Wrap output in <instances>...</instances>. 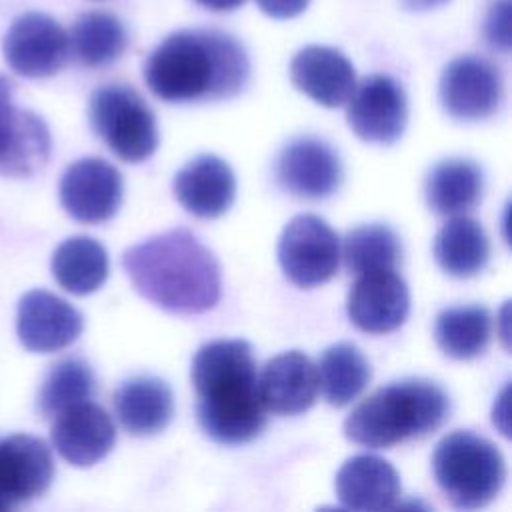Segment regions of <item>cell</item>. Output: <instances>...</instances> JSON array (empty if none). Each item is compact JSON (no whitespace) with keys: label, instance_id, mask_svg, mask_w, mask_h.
Listing matches in <instances>:
<instances>
[{"label":"cell","instance_id":"44dd1931","mask_svg":"<svg viewBox=\"0 0 512 512\" xmlns=\"http://www.w3.org/2000/svg\"><path fill=\"white\" fill-rule=\"evenodd\" d=\"M292 84L314 102L336 108L348 102L356 86V72L350 60L330 46H306L290 62Z\"/></svg>","mask_w":512,"mask_h":512},{"label":"cell","instance_id":"4dcf8cb0","mask_svg":"<svg viewBox=\"0 0 512 512\" xmlns=\"http://www.w3.org/2000/svg\"><path fill=\"white\" fill-rule=\"evenodd\" d=\"M484 34L494 50L508 52L510 48V0H496L486 16Z\"/></svg>","mask_w":512,"mask_h":512},{"label":"cell","instance_id":"603a6c76","mask_svg":"<svg viewBox=\"0 0 512 512\" xmlns=\"http://www.w3.org/2000/svg\"><path fill=\"white\" fill-rule=\"evenodd\" d=\"M434 258L446 274L472 278L488 264L490 240L480 222L458 214L436 232Z\"/></svg>","mask_w":512,"mask_h":512},{"label":"cell","instance_id":"52a82bcc","mask_svg":"<svg viewBox=\"0 0 512 512\" xmlns=\"http://www.w3.org/2000/svg\"><path fill=\"white\" fill-rule=\"evenodd\" d=\"M278 262L286 278L300 288L324 284L338 270L340 240L320 216L298 214L280 234Z\"/></svg>","mask_w":512,"mask_h":512},{"label":"cell","instance_id":"d6986e66","mask_svg":"<svg viewBox=\"0 0 512 512\" xmlns=\"http://www.w3.org/2000/svg\"><path fill=\"white\" fill-rule=\"evenodd\" d=\"M174 196L198 218H218L234 202L236 178L232 168L214 154H200L174 176Z\"/></svg>","mask_w":512,"mask_h":512},{"label":"cell","instance_id":"5b68a950","mask_svg":"<svg viewBox=\"0 0 512 512\" xmlns=\"http://www.w3.org/2000/svg\"><path fill=\"white\" fill-rule=\"evenodd\" d=\"M432 472L442 494L460 510L490 504L506 480L498 446L470 430H454L436 444Z\"/></svg>","mask_w":512,"mask_h":512},{"label":"cell","instance_id":"cb8c5ba5","mask_svg":"<svg viewBox=\"0 0 512 512\" xmlns=\"http://www.w3.org/2000/svg\"><path fill=\"white\" fill-rule=\"evenodd\" d=\"M484 176L478 164L464 158L438 162L426 178L424 194L428 208L440 216L468 212L482 196Z\"/></svg>","mask_w":512,"mask_h":512},{"label":"cell","instance_id":"5bb4252c","mask_svg":"<svg viewBox=\"0 0 512 512\" xmlns=\"http://www.w3.org/2000/svg\"><path fill=\"white\" fill-rule=\"evenodd\" d=\"M54 478L50 448L34 436L0 438V512L42 496Z\"/></svg>","mask_w":512,"mask_h":512},{"label":"cell","instance_id":"7c38bea8","mask_svg":"<svg viewBox=\"0 0 512 512\" xmlns=\"http://www.w3.org/2000/svg\"><path fill=\"white\" fill-rule=\"evenodd\" d=\"M62 208L78 222L110 220L122 204V176L102 158H80L60 178Z\"/></svg>","mask_w":512,"mask_h":512},{"label":"cell","instance_id":"2e32d148","mask_svg":"<svg viewBox=\"0 0 512 512\" xmlns=\"http://www.w3.org/2000/svg\"><path fill=\"white\" fill-rule=\"evenodd\" d=\"M410 310V294L396 270L360 274L346 300L350 322L368 334H386L404 324Z\"/></svg>","mask_w":512,"mask_h":512},{"label":"cell","instance_id":"e0dca14e","mask_svg":"<svg viewBox=\"0 0 512 512\" xmlns=\"http://www.w3.org/2000/svg\"><path fill=\"white\" fill-rule=\"evenodd\" d=\"M116 442V428L104 408L94 402H80L56 416L52 444L56 452L78 468L100 462Z\"/></svg>","mask_w":512,"mask_h":512},{"label":"cell","instance_id":"1f68e13d","mask_svg":"<svg viewBox=\"0 0 512 512\" xmlns=\"http://www.w3.org/2000/svg\"><path fill=\"white\" fill-rule=\"evenodd\" d=\"M308 2L310 0H256V4L266 16L278 18V20H286L302 14L308 8Z\"/></svg>","mask_w":512,"mask_h":512},{"label":"cell","instance_id":"ac0fdd59","mask_svg":"<svg viewBox=\"0 0 512 512\" xmlns=\"http://www.w3.org/2000/svg\"><path fill=\"white\" fill-rule=\"evenodd\" d=\"M258 394L268 412L296 416L316 402V366L304 352H282L270 358L258 374Z\"/></svg>","mask_w":512,"mask_h":512},{"label":"cell","instance_id":"277c9868","mask_svg":"<svg viewBox=\"0 0 512 512\" xmlns=\"http://www.w3.org/2000/svg\"><path fill=\"white\" fill-rule=\"evenodd\" d=\"M448 410V394L436 382L404 378L362 400L348 414L344 436L366 448H390L438 430Z\"/></svg>","mask_w":512,"mask_h":512},{"label":"cell","instance_id":"f546056e","mask_svg":"<svg viewBox=\"0 0 512 512\" xmlns=\"http://www.w3.org/2000/svg\"><path fill=\"white\" fill-rule=\"evenodd\" d=\"M94 392L92 368L80 358H66L52 366L38 392V410L44 418L88 400Z\"/></svg>","mask_w":512,"mask_h":512},{"label":"cell","instance_id":"ffe728a7","mask_svg":"<svg viewBox=\"0 0 512 512\" xmlns=\"http://www.w3.org/2000/svg\"><path fill=\"white\" fill-rule=\"evenodd\" d=\"M334 490L340 504L356 512L394 508L400 498V476L394 466L374 454L348 458L336 472Z\"/></svg>","mask_w":512,"mask_h":512},{"label":"cell","instance_id":"7a4b0ae2","mask_svg":"<svg viewBox=\"0 0 512 512\" xmlns=\"http://www.w3.org/2000/svg\"><path fill=\"white\" fill-rule=\"evenodd\" d=\"M122 266L136 292L168 312L200 314L220 298V266L186 228H172L130 246Z\"/></svg>","mask_w":512,"mask_h":512},{"label":"cell","instance_id":"f1b7e54d","mask_svg":"<svg viewBox=\"0 0 512 512\" xmlns=\"http://www.w3.org/2000/svg\"><path fill=\"white\" fill-rule=\"evenodd\" d=\"M400 256V238L386 224H364L350 230L340 248L344 266L356 276L378 270H396Z\"/></svg>","mask_w":512,"mask_h":512},{"label":"cell","instance_id":"9c48e42d","mask_svg":"<svg viewBox=\"0 0 512 512\" xmlns=\"http://www.w3.org/2000/svg\"><path fill=\"white\" fill-rule=\"evenodd\" d=\"M52 138L46 122L12 102V82L0 74V174L26 178L50 158Z\"/></svg>","mask_w":512,"mask_h":512},{"label":"cell","instance_id":"6da1fadb","mask_svg":"<svg viewBox=\"0 0 512 512\" xmlns=\"http://www.w3.org/2000/svg\"><path fill=\"white\" fill-rule=\"evenodd\" d=\"M144 78L164 102L232 98L250 78L244 46L220 30H178L166 36L144 64Z\"/></svg>","mask_w":512,"mask_h":512},{"label":"cell","instance_id":"4fadbf2b","mask_svg":"<svg viewBox=\"0 0 512 512\" xmlns=\"http://www.w3.org/2000/svg\"><path fill=\"white\" fill-rule=\"evenodd\" d=\"M276 180L296 198L322 200L334 194L342 182L338 154L316 136L290 140L278 154Z\"/></svg>","mask_w":512,"mask_h":512},{"label":"cell","instance_id":"ba28073f","mask_svg":"<svg viewBox=\"0 0 512 512\" xmlns=\"http://www.w3.org/2000/svg\"><path fill=\"white\" fill-rule=\"evenodd\" d=\"M8 66L26 78H46L56 74L70 56L66 30L44 12L18 16L2 42Z\"/></svg>","mask_w":512,"mask_h":512},{"label":"cell","instance_id":"8fae6325","mask_svg":"<svg viewBox=\"0 0 512 512\" xmlns=\"http://www.w3.org/2000/svg\"><path fill=\"white\" fill-rule=\"evenodd\" d=\"M504 96L498 68L480 56L450 60L440 76V100L444 110L458 120H484L492 116Z\"/></svg>","mask_w":512,"mask_h":512},{"label":"cell","instance_id":"4316f807","mask_svg":"<svg viewBox=\"0 0 512 512\" xmlns=\"http://www.w3.org/2000/svg\"><path fill=\"white\" fill-rule=\"evenodd\" d=\"M318 390L332 406H346L370 382V364L364 354L350 342L328 346L316 366Z\"/></svg>","mask_w":512,"mask_h":512},{"label":"cell","instance_id":"30bf717a","mask_svg":"<svg viewBox=\"0 0 512 512\" xmlns=\"http://www.w3.org/2000/svg\"><path fill=\"white\" fill-rule=\"evenodd\" d=\"M346 120L364 142H396L408 120L404 88L388 74H372L354 86L348 98Z\"/></svg>","mask_w":512,"mask_h":512},{"label":"cell","instance_id":"7402d4cb","mask_svg":"<svg viewBox=\"0 0 512 512\" xmlns=\"http://www.w3.org/2000/svg\"><path fill=\"white\" fill-rule=\"evenodd\" d=\"M114 410L128 434L154 436L170 424L174 414V396L164 380L154 376H136L116 390Z\"/></svg>","mask_w":512,"mask_h":512},{"label":"cell","instance_id":"484cf974","mask_svg":"<svg viewBox=\"0 0 512 512\" xmlns=\"http://www.w3.org/2000/svg\"><path fill=\"white\" fill-rule=\"evenodd\" d=\"M68 40L70 52L82 66L102 68L122 56L128 34L118 16L96 10L76 18Z\"/></svg>","mask_w":512,"mask_h":512},{"label":"cell","instance_id":"d4e9b609","mask_svg":"<svg viewBox=\"0 0 512 512\" xmlns=\"http://www.w3.org/2000/svg\"><path fill=\"white\" fill-rule=\"evenodd\" d=\"M52 274L70 294L84 296L98 290L108 276V254L90 236H72L52 254Z\"/></svg>","mask_w":512,"mask_h":512},{"label":"cell","instance_id":"9a60e30c","mask_svg":"<svg viewBox=\"0 0 512 512\" xmlns=\"http://www.w3.org/2000/svg\"><path fill=\"white\" fill-rule=\"evenodd\" d=\"M82 314L46 290L26 292L16 310V334L30 352H56L70 346L82 332Z\"/></svg>","mask_w":512,"mask_h":512},{"label":"cell","instance_id":"3957f363","mask_svg":"<svg viewBox=\"0 0 512 512\" xmlns=\"http://www.w3.org/2000/svg\"><path fill=\"white\" fill-rule=\"evenodd\" d=\"M200 428L220 444H244L266 426L258 372L246 340H212L192 360Z\"/></svg>","mask_w":512,"mask_h":512},{"label":"cell","instance_id":"83f0119b","mask_svg":"<svg viewBox=\"0 0 512 512\" xmlns=\"http://www.w3.org/2000/svg\"><path fill=\"white\" fill-rule=\"evenodd\" d=\"M492 336V316L484 306L444 308L434 322L438 348L456 360L480 356Z\"/></svg>","mask_w":512,"mask_h":512},{"label":"cell","instance_id":"836d02e7","mask_svg":"<svg viewBox=\"0 0 512 512\" xmlns=\"http://www.w3.org/2000/svg\"><path fill=\"white\" fill-rule=\"evenodd\" d=\"M196 2L212 12H230L240 8L246 0H196Z\"/></svg>","mask_w":512,"mask_h":512},{"label":"cell","instance_id":"d6a6232c","mask_svg":"<svg viewBox=\"0 0 512 512\" xmlns=\"http://www.w3.org/2000/svg\"><path fill=\"white\" fill-rule=\"evenodd\" d=\"M400 2L410 12H426V10H436L446 6L450 0H400Z\"/></svg>","mask_w":512,"mask_h":512},{"label":"cell","instance_id":"8992f818","mask_svg":"<svg viewBox=\"0 0 512 512\" xmlns=\"http://www.w3.org/2000/svg\"><path fill=\"white\" fill-rule=\"evenodd\" d=\"M92 130L124 162H142L158 146L156 118L142 96L124 84L100 86L88 104Z\"/></svg>","mask_w":512,"mask_h":512}]
</instances>
